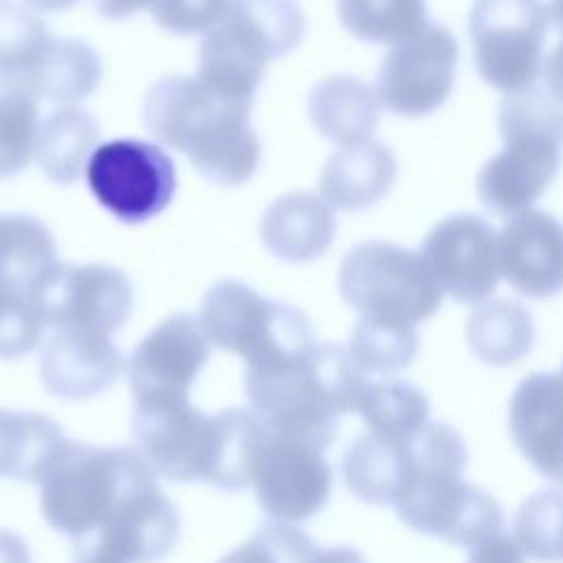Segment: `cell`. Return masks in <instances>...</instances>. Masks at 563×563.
<instances>
[{"label": "cell", "mask_w": 563, "mask_h": 563, "mask_svg": "<svg viewBox=\"0 0 563 563\" xmlns=\"http://www.w3.org/2000/svg\"><path fill=\"white\" fill-rule=\"evenodd\" d=\"M44 519L73 541L77 563H156L180 517L143 455L68 440L40 482Z\"/></svg>", "instance_id": "obj_1"}, {"label": "cell", "mask_w": 563, "mask_h": 563, "mask_svg": "<svg viewBox=\"0 0 563 563\" xmlns=\"http://www.w3.org/2000/svg\"><path fill=\"white\" fill-rule=\"evenodd\" d=\"M251 103L224 99L200 79L172 75L150 86L143 101L145 128L167 147L185 152L211 183L233 187L260 163V139L249 123Z\"/></svg>", "instance_id": "obj_2"}, {"label": "cell", "mask_w": 563, "mask_h": 563, "mask_svg": "<svg viewBox=\"0 0 563 563\" xmlns=\"http://www.w3.org/2000/svg\"><path fill=\"white\" fill-rule=\"evenodd\" d=\"M303 37L295 0H231L198 51V73L216 95L251 103L268 62L288 55Z\"/></svg>", "instance_id": "obj_3"}, {"label": "cell", "mask_w": 563, "mask_h": 563, "mask_svg": "<svg viewBox=\"0 0 563 563\" xmlns=\"http://www.w3.org/2000/svg\"><path fill=\"white\" fill-rule=\"evenodd\" d=\"M504 150L477 176V196L497 216L528 209L550 185L559 167L561 114L550 95L530 86L499 106Z\"/></svg>", "instance_id": "obj_4"}, {"label": "cell", "mask_w": 563, "mask_h": 563, "mask_svg": "<svg viewBox=\"0 0 563 563\" xmlns=\"http://www.w3.org/2000/svg\"><path fill=\"white\" fill-rule=\"evenodd\" d=\"M339 290L363 317L407 325L429 319L444 295L420 253L378 240L363 242L345 255Z\"/></svg>", "instance_id": "obj_5"}, {"label": "cell", "mask_w": 563, "mask_h": 563, "mask_svg": "<svg viewBox=\"0 0 563 563\" xmlns=\"http://www.w3.org/2000/svg\"><path fill=\"white\" fill-rule=\"evenodd\" d=\"M475 68L508 95L539 79L548 15L541 0H475L468 18Z\"/></svg>", "instance_id": "obj_6"}, {"label": "cell", "mask_w": 563, "mask_h": 563, "mask_svg": "<svg viewBox=\"0 0 563 563\" xmlns=\"http://www.w3.org/2000/svg\"><path fill=\"white\" fill-rule=\"evenodd\" d=\"M55 262V240L37 218L0 213V358H20L42 341L33 290Z\"/></svg>", "instance_id": "obj_7"}, {"label": "cell", "mask_w": 563, "mask_h": 563, "mask_svg": "<svg viewBox=\"0 0 563 563\" xmlns=\"http://www.w3.org/2000/svg\"><path fill=\"white\" fill-rule=\"evenodd\" d=\"M84 172L95 200L125 224L163 213L178 187L174 161L158 145L139 139L95 147Z\"/></svg>", "instance_id": "obj_8"}, {"label": "cell", "mask_w": 563, "mask_h": 563, "mask_svg": "<svg viewBox=\"0 0 563 563\" xmlns=\"http://www.w3.org/2000/svg\"><path fill=\"white\" fill-rule=\"evenodd\" d=\"M44 330L112 336L130 317L132 286L114 266L55 262L35 284Z\"/></svg>", "instance_id": "obj_9"}, {"label": "cell", "mask_w": 563, "mask_h": 563, "mask_svg": "<svg viewBox=\"0 0 563 563\" xmlns=\"http://www.w3.org/2000/svg\"><path fill=\"white\" fill-rule=\"evenodd\" d=\"M464 473L422 468L416 486L396 506L409 528L453 545L475 548L504 532V510L484 488L462 479Z\"/></svg>", "instance_id": "obj_10"}, {"label": "cell", "mask_w": 563, "mask_h": 563, "mask_svg": "<svg viewBox=\"0 0 563 563\" xmlns=\"http://www.w3.org/2000/svg\"><path fill=\"white\" fill-rule=\"evenodd\" d=\"M455 66V37L446 26L427 22L385 53L374 88L376 101L402 117L431 114L451 95Z\"/></svg>", "instance_id": "obj_11"}, {"label": "cell", "mask_w": 563, "mask_h": 563, "mask_svg": "<svg viewBox=\"0 0 563 563\" xmlns=\"http://www.w3.org/2000/svg\"><path fill=\"white\" fill-rule=\"evenodd\" d=\"M251 486L275 521H306L332 490V466L317 446L264 429L251 457Z\"/></svg>", "instance_id": "obj_12"}, {"label": "cell", "mask_w": 563, "mask_h": 563, "mask_svg": "<svg viewBox=\"0 0 563 563\" xmlns=\"http://www.w3.org/2000/svg\"><path fill=\"white\" fill-rule=\"evenodd\" d=\"M132 435L156 475L169 482H207L216 449V418L189 398L134 402Z\"/></svg>", "instance_id": "obj_13"}, {"label": "cell", "mask_w": 563, "mask_h": 563, "mask_svg": "<svg viewBox=\"0 0 563 563\" xmlns=\"http://www.w3.org/2000/svg\"><path fill=\"white\" fill-rule=\"evenodd\" d=\"M209 358V341L191 312L161 321L132 352L125 369L134 402L189 398Z\"/></svg>", "instance_id": "obj_14"}, {"label": "cell", "mask_w": 563, "mask_h": 563, "mask_svg": "<svg viewBox=\"0 0 563 563\" xmlns=\"http://www.w3.org/2000/svg\"><path fill=\"white\" fill-rule=\"evenodd\" d=\"M431 275L442 292L462 303L486 299L497 282V231L482 218L457 213L440 220L422 242Z\"/></svg>", "instance_id": "obj_15"}, {"label": "cell", "mask_w": 563, "mask_h": 563, "mask_svg": "<svg viewBox=\"0 0 563 563\" xmlns=\"http://www.w3.org/2000/svg\"><path fill=\"white\" fill-rule=\"evenodd\" d=\"M497 266L517 292L534 299L554 295L563 277V231L545 211L508 216L497 233Z\"/></svg>", "instance_id": "obj_16"}, {"label": "cell", "mask_w": 563, "mask_h": 563, "mask_svg": "<svg viewBox=\"0 0 563 563\" xmlns=\"http://www.w3.org/2000/svg\"><path fill=\"white\" fill-rule=\"evenodd\" d=\"M125 369V361L110 336L51 330L40 345V376L44 387L66 400H84L108 389Z\"/></svg>", "instance_id": "obj_17"}, {"label": "cell", "mask_w": 563, "mask_h": 563, "mask_svg": "<svg viewBox=\"0 0 563 563\" xmlns=\"http://www.w3.org/2000/svg\"><path fill=\"white\" fill-rule=\"evenodd\" d=\"M561 372L530 374L510 398L508 424L517 449L543 475L561 477Z\"/></svg>", "instance_id": "obj_18"}, {"label": "cell", "mask_w": 563, "mask_h": 563, "mask_svg": "<svg viewBox=\"0 0 563 563\" xmlns=\"http://www.w3.org/2000/svg\"><path fill=\"white\" fill-rule=\"evenodd\" d=\"M409 440L372 433L356 438L341 464L347 490L365 504L396 508L418 479V460Z\"/></svg>", "instance_id": "obj_19"}, {"label": "cell", "mask_w": 563, "mask_h": 563, "mask_svg": "<svg viewBox=\"0 0 563 563\" xmlns=\"http://www.w3.org/2000/svg\"><path fill=\"white\" fill-rule=\"evenodd\" d=\"M277 303L242 282L224 279L205 292L196 317L209 343L246 358L268 334Z\"/></svg>", "instance_id": "obj_20"}, {"label": "cell", "mask_w": 563, "mask_h": 563, "mask_svg": "<svg viewBox=\"0 0 563 563\" xmlns=\"http://www.w3.org/2000/svg\"><path fill=\"white\" fill-rule=\"evenodd\" d=\"M336 233L332 209L310 191H292L277 198L262 216L260 235L264 246L286 262L321 257Z\"/></svg>", "instance_id": "obj_21"}, {"label": "cell", "mask_w": 563, "mask_h": 563, "mask_svg": "<svg viewBox=\"0 0 563 563\" xmlns=\"http://www.w3.org/2000/svg\"><path fill=\"white\" fill-rule=\"evenodd\" d=\"M394 176V154L383 143L365 141L347 145L325 161L319 189L328 207L356 211L378 202L389 191Z\"/></svg>", "instance_id": "obj_22"}, {"label": "cell", "mask_w": 563, "mask_h": 563, "mask_svg": "<svg viewBox=\"0 0 563 563\" xmlns=\"http://www.w3.org/2000/svg\"><path fill=\"white\" fill-rule=\"evenodd\" d=\"M308 112L314 128L343 147L369 141L378 123L374 88L352 75L321 79L308 97Z\"/></svg>", "instance_id": "obj_23"}, {"label": "cell", "mask_w": 563, "mask_h": 563, "mask_svg": "<svg viewBox=\"0 0 563 563\" xmlns=\"http://www.w3.org/2000/svg\"><path fill=\"white\" fill-rule=\"evenodd\" d=\"M66 444L51 416L0 407V477L40 484Z\"/></svg>", "instance_id": "obj_24"}, {"label": "cell", "mask_w": 563, "mask_h": 563, "mask_svg": "<svg viewBox=\"0 0 563 563\" xmlns=\"http://www.w3.org/2000/svg\"><path fill=\"white\" fill-rule=\"evenodd\" d=\"M97 139L99 123L86 110L62 106L40 123L33 156L53 183L70 185L86 169Z\"/></svg>", "instance_id": "obj_25"}, {"label": "cell", "mask_w": 563, "mask_h": 563, "mask_svg": "<svg viewBox=\"0 0 563 563\" xmlns=\"http://www.w3.org/2000/svg\"><path fill=\"white\" fill-rule=\"evenodd\" d=\"M24 79L37 99L73 106L99 86L101 59L97 51L81 40L53 37Z\"/></svg>", "instance_id": "obj_26"}, {"label": "cell", "mask_w": 563, "mask_h": 563, "mask_svg": "<svg viewBox=\"0 0 563 563\" xmlns=\"http://www.w3.org/2000/svg\"><path fill=\"white\" fill-rule=\"evenodd\" d=\"M466 341L479 361L510 365L530 352L534 325L523 306L510 299H490L471 312Z\"/></svg>", "instance_id": "obj_27"}, {"label": "cell", "mask_w": 563, "mask_h": 563, "mask_svg": "<svg viewBox=\"0 0 563 563\" xmlns=\"http://www.w3.org/2000/svg\"><path fill=\"white\" fill-rule=\"evenodd\" d=\"M356 413H361L367 433L407 440L429 420V400L413 383L385 378L365 387Z\"/></svg>", "instance_id": "obj_28"}, {"label": "cell", "mask_w": 563, "mask_h": 563, "mask_svg": "<svg viewBox=\"0 0 563 563\" xmlns=\"http://www.w3.org/2000/svg\"><path fill=\"white\" fill-rule=\"evenodd\" d=\"M40 106L29 81L0 73V178L22 172L35 152Z\"/></svg>", "instance_id": "obj_29"}, {"label": "cell", "mask_w": 563, "mask_h": 563, "mask_svg": "<svg viewBox=\"0 0 563 563\" xmlns=\"http://www.w3.org/2000/svg\"><path fill=\"white\" fill-rule=\"evenodd\" d=\"M216 449L205 484L222 490H242L251 484V457L262 435L255 411L229 407L216 416Z\"/></svg>", "instance_id": "obj_30"}, {"label": "cell", "mask_w": 563, "mask_h": 563, "mask_svg": "<svg viewBox=\"0 0 563 563\" xmlns=\"http://www.w3.org/2000/svg\"><path fill=\"white\" fill-rule=\"evenodd\" d=\"M336 13L354 37L372 44H396L429 22L424 0H336Z\"/></svg>", "instance_id": "obj_31"}, {"label": "cell", "mask_w": 563, "mask_h": 563, "mask_svg": "<svg viewBox=\"0 0 563 563\" xmlns=\"http://www.w3.org/2000/svg\"><path fill=\"white\" fill-rule=\"evenodd\" d=\"M345 350L361 372L394 374L416 358L418 332L407 323L361 317Z\"/></svg>", "instance_id": "obj_32"}, {"label": "cell", "mask_w": 563, "mask_h": 563, "mask_svg": "<svg viewBox=\"0 0 563 563\" xmlns=\"http://www.w3.org/2000/svg\"><path fill=\"white\" fill-rule=\"evenodd\" d=\"M51 40L46 22L33 9L0 0V73L26 77Z\"/></svg>", "instance_id": "obj_33"}, {"label": "cell", "mask_w": 563, "mask_h": 563, "mask_svg": "<svg viewBox=\"0 0 563 563\" xmlns=\"http://www.w3.org/2000/svg\"><path fill=\"white\" fill-rule=\"evenodd\" d=\"M517 548L537 559L556 563L561 559V495L541 490L526 499L515 517Z\"/></svg>", "instance_id": "obj_34"}, {"label": "cell", "mask_w": 563, "mask_h": 563, "mask_svg": "<svg viewBox=\"0 0 563 563\" xmlns=\"http://www.w3.org/2000/svg\"><path fill=\"white\" fill-rule=\"evenodd\" d=\"M229 2L231 0H147L156 24L180 35L209 33L227 13Z\"/></svg>", "instance_id": "obj_35"}, {"label": "cell", "mask_w": 563, "mask_h": 563, "mask_svg": "<svg viewBox=\"0 0 563 563\" xmlns=\"http://www.w3.org/2000/svg\"><path fill=\"white\" fill-rule=\"evenodd\" d=\"M246 543L262 563H312L319 550L301 528L284 521L262 523Z\"/></svg>", "instance_id": "obj_36"}, {"label": "cell", "mask_w": 563, "mask_h": 563, "mask_svg": "<svg viewBox=\"0 0 563 563\" xmlns=\"http://www.w3.org/2000/svg\"><path fill=\"white\" fill-rule=\"evenodd\" d=\"M468 563H523V552L517 548L512 537L501 532L471 548Z\"/></svg>", "instance_id": "obj_37"}, {"label": "cell", "mask_w": 563, "mask_h": 563, "mask_svg": "<svg viewBox=\"0 0 563 563\" xmlns=\"http://www.w3.org/2000/svg\"><path fill=\"white\" fill-rule=\"evenodd\" d=\"M0 563H31V550L20 534L0 530Z\"/></svg>", "instance_id": "obj_38"}, {"label": "cell", "mask_w": 563, "mask_h": 563, "mask_svg": "<svg viewBox=\"0 0 563 563\" xmlns=\"http://www.w3.org/2000/svg\"><path fill=\"white\" fill-rule=\"evenodd\" d=\"M92 2L97 11L110 20L128 18L147 4V0H92Z\"/></svg>", "instance_id": "obj_39"}, {"label": "cell", "mask_w": 563, "mask_h": 563, "mask_svg": "<svg viewBox=\"0 0 563 563\" xmlns=\"http://www.w3.org/2000/svg\"><path fill=\"white\" fill-rule=\"evenodd\" d=\"M312 563H367V561L352 545H334V548L317 550Z\"/></svg>", "instance_id": "obj_40"}, {"label": "cell", "mask_w": 563, "mask_h": 563, "mask_svg": "<svg viewBox=\"0 0 563 563\" xmlns=\"http://www.w3.org/2000/svg\"><path fill=\"white\" fill-rule=\"evenodd\" d=\"M29 9L33 11H46V13H55V11H66L73 4H77L79 0H24Z\"/></svg>", "instance_id": "obj_41"}, {"label": "cell", "mask_w": 563, "mask_h": 563, "mask_svg": "<svg viewBox=\"0 0 563 563\" xmlns=\"http://www.w3.org/2000/svg\"><path fill=\"white\" fill-rule=\"evenodd\" d=\"M220 563H260L257 556L249 550L246 543H242L240 548H235L233 552H229Z\"/></svg>", "instance_id": "obj_42"}]
</instances>
